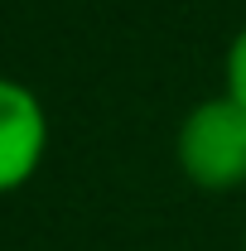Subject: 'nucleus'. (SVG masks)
Masks as SVG:
<instances>
[{
    "mask_svg": "<svg viewBox=\"0 0 246 251\" xmlns=\"http://www.w3.org/2000/svg\"><path fill=\"white\" fill-rule=\"evenodd\" d=\"M179 169L188 184L227 193L246 184V106L232 97L198 101L179 126Z\"/></svg>",
    "mask_w": 246,
    "mask_h": 251,
    "instance_id": "nucleus-1",
    "label": "nucleus"
},
{
    "mask_svg": "<svg viewBox=\"0 0 246 251\" xmlns=\"http://www.w3.org/2000/svg\"><path fill=\"white\" fill-rule=\"evenodd\" d=\"M44 150H49L44 101L25 82L0 77V193L29 184L34 169L44 164Z\"/></svg>",
    "mask_w": 246,
    "mask_h": 251,
    "instance_id": "nucleus-2",
    "label": "nucleus"
},
{
    "mask_svg": "<svg viewBox=\"0 0 246 251\" xmlns=\"http://www.w3.org/2000/svg\"><path fill=\"white\" fill-rule=\"evenodd\" d=\"M227 97L246 106V29L237 34L232 49H227Z\"/></svg>",
    "mask_w": 246,
    "mask_h": 251,
    "instance_id": "nucleus-3",
    "label": "nucleus"
},
{
    "mask_svg": "<svg viewBox=\"0 0 246 251\" xmlns=\"http://www.w3.org/2000/svg\"><path fill=\"white\" fill-rule=\"evenodd\" d=\"M242 251H246V247H242Z\"/></svg>",
    "mask_w": 246,
    "mask_h": 251,
    "instance_id": "nucleus-4",
    "label": "nucleus"
}]
</instances>
